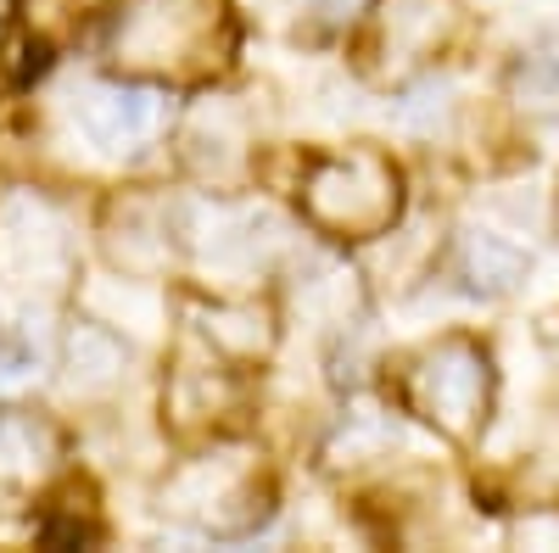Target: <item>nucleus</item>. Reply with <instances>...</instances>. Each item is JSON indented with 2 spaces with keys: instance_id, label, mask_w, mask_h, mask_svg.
I'll return each instance as SVG.
<instances>
[{
  "instance_id": "nucleus-1",
  "label": "nucleus",
  "mask_w": 559,
  "mask_h": 553,
  "mask_svg": "<svg viewBox=\"0 0 559 553\" xmlns=\"http://www.w3.org/2000/svg\"><path fill=\"white\" fill-rule=\"evenodd\" d=\"M302 207L319 229L331 236H386L403 207V179L392 168V157H381L376 146H353V152H331L313 157L308 179H302Z\"/></svg>"
},
{
  "instance_id": "nucleus-2",
  "label": "nucleus",
  "mask_w": 559,
  "mask_h": 553,
  "mask_svg": "<svg viewBox=\"0 0 559 553\" xmlns=\"http://www.w3.org/2000/svg\"><path fill=\"white\" fill-rule=\"evenodd\" d=\"M408 408L448 442H476L492 408V358L471 336H442L408 358Z\"/></svg>"
},
{
  "instance_id": "nucleus-3",
  "label": "nucleus",
  "mask_w": 559,
  "mask_h": 553,
  "mask_svg": "<svg viewBox=\"0 0 559 553\" xmlns=\"http://www.w3.org/2000/svg\"><path fill=\"white\" fill-rule=\"evenodd\" d=\"M163 509H174L179 520L202 531L241 537L269 515V486L258 481L247 453H207L163 486Z\"/></svg>"
},
{
  "instance_id": "nucleus-4",
  "label": "nucleus",
  "mask_w": 559,
  "mask_h": 553,
  "mask_svg": "<svg viewBox=\"0 0 559 553\" xmlns=\"http://www.w3.org/2000/svg\"><path fill=\"white\" fill-rule=\"evenodd\" d=\"M224 28L218 0H134L123 28H118V57L140 68H174V73H197L207 57L213 34Z\"/></svg>"
},
{
  "instance_id": "nucleus-5",
  "label": "nucleus",
  "mask_w": 559,
  "mask_h": 553,
  "mask_svg": "<svg viewBox=\"0 0 559 553\" xmlns=\"http://www.w3.org/2000/svg\"><path fill=\"white\" fill-rule=\"evenodd\" d=\"M79 129L102 152H140L163 129V96L134 84H90L79 96Z\"/></svg>"
},
{
  "instance_id": "nucleus-6",
  "label": "nucleus",
  "mask_w": 559,
  "mask_h": 553,
  "mask_svg": "<svg viewBox=\"0 0 559 553\" xmlns=\"http://www.w3.org/2000/svg\"><path fill=\"white\" fill-rule=\"evenodd\" d=\"M0 252H7L12 274H23V286H57L73 268V247L62 236V218L45 202H12L0 218Z\"/></svg>"
},
{
  "instance_id": "nucleus-7",
  "label": "nucleus",
  "mask_w": 559,
  "mask_h": 553,
  "mask_svg": "<svg viewBox=\"0 0 559 553\" xmlns=\"http://www.w3.org/2000/svg\"><path fill=\"white\" fill-rule=\"evenodd\" d=\"M453 34V7L448 0H386L381 12V57L386 68H414L437 57Z\"/></svg>"
},
{
  "instance_id": "nucleus-8",
  "label": "nucleus",
  "mask_w": 559,
  "mask_h": 553,
  "mask_svg": "<svg viewBox=\"0 0 559 553\" xmlns=\"http://www.w3.org/2000/svg\"><path fill=\"white\" fill-rule=\"evenodd\" d=\"M526 268H532V257L515 241L492 236V229H464V236H459L453 274H459V286L471 297H509L526 280Z\"/></svg>"
},
{
  "instance_id": "nucleus-9",
  "label": "nucleus",
  "mask_w": 559,
  "mask_h": 553,
  "mask_svg": "<svg viewBox=\"0 0 559 553\" xmlns=\"http://www.w3.org/2000/svg\"><path fill=\"white\" fill-rule=\"evenodd\" d=\"M57 458V431L34 413H0V486L23 492Z\"/></svg>"
},
{
  "instance_id": "nucleus-10",
  "label": "nucleus",
  "mask_w": 559,
  "mask_h": 553,
  "mask_svg": "<svg viewBox=\"0 0 559 553\" xmlns=\"http://www.w3.org/2000/svg\"><path fill=\"white\" fill-rule=\"evenodd\" d=\"M123 375H129V347L107 325H96V318L73 325V336H68V386L73 392H112V386H123Z\"/></svg>"
},
{
  "instance_id": "nucleus-11",
  "label": "nucleus",
  "mask_w": 559,
  "mask_h": 553,
  "mask_svg": "<svg viewBox=\"0 0 559 553\" xmlns=\"http://www.w3.org/2000/svg\"><path fill=\"white\" fill-rule=\"evenodd\" d=\"M515 101L537 118H559V39H543L532 51H521L515 73H509Z\"/></svg>"
},
{
  "instance_id": "nucleus-12",
  "label": "nucleus",
  "mask_w": 559,
  "mask_h": 553,
  "mask_svg": "<svg viewBox=\"0 0 559 553\" xmlns=\"http://www.w3.org/2000/svg\"><path fill=\"white\" fill-rule=\"evenodd\" d=\"M207 336L229 358H258V352H269V336L274 330H269V318L258 308H213L207 313Z\"/></svg>"
},
{
  "instance_id": "nucleus-13",
  "label": "nucleus",
  "mask_w": 559,
  "mask_h": 553,
  "mask_svg": "<svg viewBox=\"0 0 559 553\" xmlns=\"http://www.w3.org/2000/svg\"><path fill=\"white\" fill-rule=\"evenodd\" d=\"M34 369H39V358L23 347V341H0V386H28L34 381Z\"/></svg>"
},
{
  "instance_id": "nucleus-14",
  "label": "nucleus",
  "mask_w": 559,
  "mask_h": 553,
  "mask_svg": "<svg viewBox=\"0 0 559 553\" xmlns=\"http://www.w3.org/2000/svg\"><path fill=\"white\" fill-rule=\"evenodd\" d=\"M515 537H521V542H532V548H559V509H543V515L521 520V526H515Z\"/></svg>"
}]
</instances>
